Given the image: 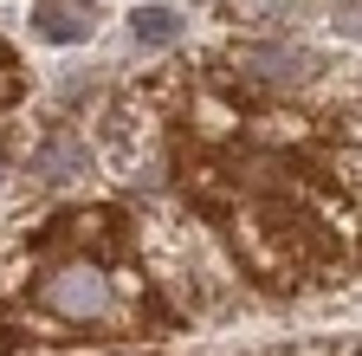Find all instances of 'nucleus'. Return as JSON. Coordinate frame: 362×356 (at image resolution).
<instances>
[{
	"instance_id": "obj_4",
	"label": "nucleus",
	"mask_w": 362,
	"mask_h": 356,
	"mask_svg": "<svg viewBox=\"0 0 362 356\" xmlns=\"http://www.w3.org/2000/svg\"><path fill=\"white\" fill-rule=\"evenodd\" d=\"M129 33L143 39V46H168V39L181 33V20H175V7H136L129 13Z\"/></svg>"
},
{
	"instance_id": "obj_3",
	"label": "nucleus",
	"mask_w": 362,
	"mask_h": 356,
	"mask_svg": "<svg viewBox=\"0 0 362 356\" xmlns=\"http://www.w3.org/2000/svg\"><path fill=\"white\" fill-rule=\"evenodd\" d=\"M39 175L45 182H71V175H84V143L78 137H59L39 149Z\"/></svg>"
},
{
	"instance_id": "obj_1",
	"label": "nucleus",
	"mask_w": 362,
	"mask_h": 356,
	"mask_svg": "<svg viewBox=\"0 0 362 356\" xmlns=\"http://www.w3.org/2000/svg\"><path fill=\"white\" fill-rule=\"evenodd\" d=\"M39 311H52L59 324H98L117 311V285L98 259H59L39 279Z\"/></svg>"
},
{
	"instance_id": "obj_2",
	"label": "nucleus",
	"mask_w": 362,
	"mask_h": 356,
	"mask_svg": "<svg viewBox=\"0 0 362 356\" xmlns=\"http://www.w3.org/2000/svg\"><path fill=\"white\" fill-rule=\"evenodd\" d=\"M90 26H98L90 0H39L33 7V33L52 46H78V39H90Z\"/></svg>"
}]
</instances>
